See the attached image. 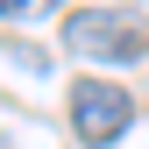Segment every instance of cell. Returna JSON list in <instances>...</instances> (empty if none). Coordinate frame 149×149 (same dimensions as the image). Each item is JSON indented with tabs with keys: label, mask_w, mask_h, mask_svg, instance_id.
Wrapping results in <instances>:
<instances>
[{
	"label": "cell",
	"mask_w": 149,
	"mask_h": 149,
	"mask_svg": "<svg viewBox=\"0 0 149 149\" xmlns=\"http://www.w3.org/2000/svg\"><path fill=\"white\" fill-rule=\"evenodd\" d=\"M22 7H29V0H0V14H22Z\"/></svg>",
	"instance_id": "obj_3"
},
{
	"label": "cell",
	"mask_w": 149,
	"mask_h": 149,
	"mask_svg": "<svg viewBox=\"0 0 149 149\" xmlns=\"http://www.w3.org/2000/svg\"><path fill=\"white\" fill-rule=\"evenodd\" d=\"M64 50L71 57H100V64H128V57L149 50V29L114 14V7H78V14H64Z\"/></svg>",
	"instance_id": "obj_1"
},
{
	"label": "cell",
	"mask_w": 149,
	"mask_h": 149,
	"mask_svg": "<svg viewBox=\"0 0 149 149\" xmlns=\"http://www.w3.org/2000/svg\"><path fill=\"white\" fill-rule=\"evenodd\" d=\"M128 121H135V100H128L121 85H107V78H78V85H71V128H78L85 149L121 142Z\"/></svg>",
	"instance_id": "obj_2"
}]
</instances>
